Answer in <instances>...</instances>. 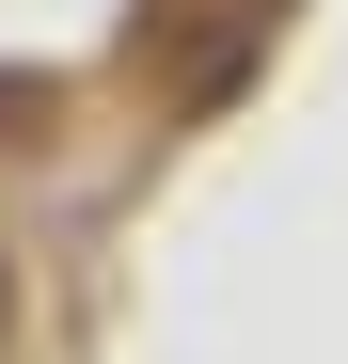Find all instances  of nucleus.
Returning <instances> with one entry per match:
<instances>
[{
	"mask_svg": "<svg viewBox=\"0 0 348 364\" xmlns=\"http://www.w3.org/2000/svg\"><path fill=\"white\" fill-rule=\"evenodd\" d=\"M0 348H16V254H0Z\"/></svg>",
	"mask_w": 348,
	"mask_h": 364,
	"instance_id": "nucleus-2",
	"label": "nucleus"
},
{
	"mask_svg": "<svg viewBox=\"0 0 348 364\" xmlns=\"http://www.w3.org/2000/svg\"><path fill=\"white\" fill-rule=\"evenodd\" d=\"M269 32H285V0H206V48L174 64V111H222V95L254 80V48H269Z\"/></svg>",
	"mask_w": 348,
	"mask_h": 364,
	"instance_id": "nucleus-1",
	"label": "nucleus"
}]
</instances>
